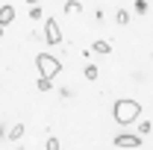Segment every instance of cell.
Returning <instances> with one entry per match:
<instances>
[{"label": "cell", "mask_w": 153, "mask_h": 150, "mask_svg": "<svg viewBox=\"0 0 153 150\" xmlns=\"http://www.w3.org/2000/svg\"><path fill=\"white\" fill-rule=\"evenodd\" d=\"M21 135H24V124H15V127L9 130V138H12V141H18Z\"/></svg>", "instance_id": "9"}, {"label": "cell", "mask_w": 153, "mask_h": 150, "mask_svg": "<svg viewBox=\"0 0 153 150\" xmlns=\"http://www.w3.org/2000/svg\"><path fill=\"white\" fill-rule=\"evenodd\" d=\"M12 21H15V6H9V3L0 6V27H9Z\"/></svg>", "instance_id": "5"}, {"label": "cell", "mask_w": 153, "mask_h": 150, "mask_svg": "<svg viewBox=\"0 0 153 150\" xmlns=\"http://www.w3.org/2000/svg\"><path fill=\"white\" fill-rule=\"evenodd\" d=\"M118 24H130V12L127 9H118Z\"/></svg>", "instance_id": "14"}, {"label": "cell", "mask_w": 153, "mask_h": 150, "mask_svg": "<svg viewBox=\"0 0 153 150\" xmlns=\"http://www.w3.org/2000/svg\"><path fill=\"white\" fill-rule=\"evenodd\" d=\"M141 115V103L138 100H130V97H124V100H118L112 109V118L115 124H121V127H127V124H133L135 118Z\"/></svg>", "instance_id": "1"}, {"label": "cell", "mask_w": 153, "mask_h": 150, "mask_svg": "<svg viewBox=\"0 0 153 150\" xmlns=\"http://www.w3.org/2000/svg\"><path fill=\"white\" fill-rule=\"evenodd\" d=\"M91 50H94V53H109V50H112V44H109V41H94V44H91Z\"/></svg>", "instance_id": "7"}, {"label": "cell", "mask_w": 153, "mask_h": 150, "mask_svg": "<svg viewBox=\"0 0 153 150\" xmlns=\"http://www.w3.org/2000/svg\"><path fill=\"white\" fill-rule=\"evenodd\" d=\"M50 88H53V79H44V76H41V79H38V91H50Z\"/></svg>", "instance_id": "12"}, {"label": "cell", "mask_w": 153, "mask_h": 150, "mask_svg": "<svg viewBox=\"0 0 153 150\" xmlns=\"http://www.w3.org/2000/svg\"><path fill=\"white\" fill-rule=\"evenodd\" d=\"M115 144H118V147H138V144H141V135H135V132H121V135H115Z\"/></svg>", "instance_id": "4"}, {"label": "cell", "mask_w": 153, "mask_h": 150, "mask_svg": "<svg viewBox=\"0 0 153 150\" xmlns=\"http://www.w3.org/2000/svg\"><path fill=\"white\" fill-rule=\"evenodd\" d=\"M135 12L144 15V12H147V3H144V0H135Z\"/></svg>", "instance_id": "15"}, {"label": "cell", "mask_w": 153, "mask_h": 150, "mask_svg": "<svg viewBox=\"0 0 153 150\" xmlns=\"http://www.w3.org/2000/svg\"><path fill=\"white\" fill-rule=\"evenodd\" d=\"M36 68L41 71L44 79H53V76H59V71H62V62H59L53 53H38L36 56Z\"/></svg>", "instance_id": "2"}, {"label": "cell", "mask_w": 153, "mask_h": 150, "mask_svg": "<svg viewBox=\"0 0 153 150\" xmlns=\"http://www.w3.org/2000/svg\"><path fill=\"white\" fill-rule=\"evenodd\" d=\"M3 33H6V27H0V36H3Z\"/></svg>", "instance_id": "16"}, {"label": "cell", "mask_w": 153, "mask_h": 150, "mask_svg": "<svg viewBox=\"0 0 153 150\" xmlns=\"http://www.w3.org/2000/svg\"><path fill=\"white\" fill-rule=\"evenodd\" d=\"M44 150H59V138L56 135H50V138L44 141Z\"/></svg>", "instance_id": "11"}, {"label": "cell", "mask_w": 153, "mask_h": 150, "mask_svg": "<svg viewBox=\"0 0 153 150\" xmlns=\"http://www.w3.org/2000/svg\"><path fill=\"white\" fill-rule=\"evenodd\" d=\"M18 150H24V147H18Z\"/></svg>", "instance_id": "17"}, {"label": "cell", "mask_w": 153, "mask_h": 150, "mask_svg": "<svg viewBox=\"0 0 153 150\" xmlns=\"http://www.w3.org/2000/svg\"><path fill=\"white\" fill-rule=\"evenodd\" d=\"M41 15H44L41 6H30V18H33V21H41Z\"/></svg>", "instance_id": "13"}, {"label": "cell", "mask_w": 153, "mask_h": 150, "mask_svg": "<svg viewBox=\"0 0 153 150\" xmlns=\"http://www.w3.org/2000/svg\"><path fill=\"white\" fill-rule=\"evenodd\" d=\"M65 12H68V15H79V12H82V3H79V0H68V3H65Z\"/></svg>", "instance_id": "6"}, {"label": "cell", "mask_w": 153, "mask_h": 150, "mask_svg": "<svg viewBox=\"0 0 153 150\" xmlns=\"http://www.w3.org/2000/svg\"><path fill=\"white\" fill-rule=\"evenodd\" d=\"M82 74H85V79H97V76H100V68H97V65H85Z\"/></svg>", "instance_id": "8"}, {"label": "cell", "mask_w": 153, "mask_h": 150, "mask_svg": "<svg viewBox=\"0 0 153 150\" xmlns=\"http://www.w3.org/2000/svg\"><path fill=\"white\" fill-rule=\"evenodd\" d=\"M150 130H153L150 121H141V124H138V135H150Z\"/></svg>", "instance_id": "10"}, {"label": "cell", "mask_w": 153, "mask_h": 150, "mask_svg": "<svg viewBox=\"0 0 153 150\" xmlns=\"http://www.w3.org/2000/svg\"><path fill=\"white\" fill-rule=\"evenodd\" d=\"M44 38H47V44H59L62 41V30H59V24L53 18L44 24Z\"/></svg>", "instance_id": "3"}]
</instances>
